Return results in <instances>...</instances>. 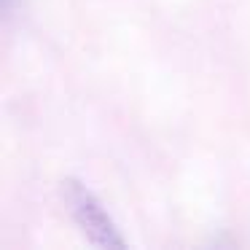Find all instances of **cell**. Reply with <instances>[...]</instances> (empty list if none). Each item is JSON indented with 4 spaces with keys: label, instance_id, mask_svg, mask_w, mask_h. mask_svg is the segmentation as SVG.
I'll return each mask as SVG.
<instances>
[{
    "label": "cell",
    "instance_id": "obj_1",
    "mask_svg": "<svg viewBox=\"0 0 250 250\" xmlns=\"http://www.w3.org/2000/svg\"><path fill=\"white\" fill-rule=\"evenodd\" d=\"M62 186H65V202L70 205V212L76 223L83 229V234L103 248H124V239L119 237L113 221L105 212V207L97 202V196L76 180H65Z\"/></svg>",
    "mask_w": 250,
    "mask_h": 250
}]
</instances>
